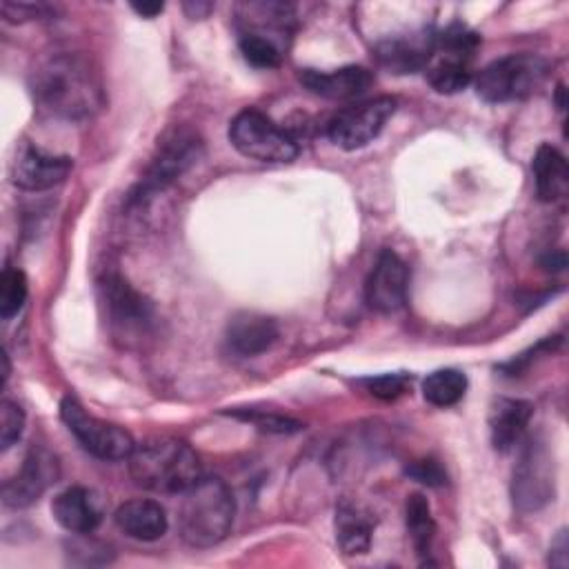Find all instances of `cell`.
<instances>
[{"instance_id": "1", "label": "cell", "mask_w": 569, "mask_h": 569, "mask_svg": "<svg viewBox=\"0 0 569 569\" xmlns=\"http://www.w3.org/2000/svg\"><path fill=\"white\" fill-rule=\"evenodd\" d=\"M29 89L44 113L67 122L89 120L107 102L100 71L73 51L42 56L29 73Z\"/></svg>"}, {"instance_id": "2", "label": "cell", "mask_w": 569, "mask_h": 569, "mask_svg": "<svg viewBox=\"0 0 569 569\" xmlns=\"http://www.w3.org/2000/svg\"><path fill=\"white\" fill-rule=\"evenodd\" d=\"M236 516V500L218 476H202L187 491L178 507V533L193 549H209L227 538Z\"/></svg>"}, {"instance_id": "3", "label": "cell", "mask_w": 569, "mask_h": 569, "mask_svg": "<svg viewBox=\"0 0 569 569\" xmlns=\"http://www.w3.org/2000/svg\"><path fill=\"white\" fill-rule=\"evenodd\" d=\"M127 460L136 485L156 493H182L202 478L198 453L176 438L136 445Z\"/></svg>"}, {"instance_id": "4", "label": "cell", "mask_w": 569, "mask_h": 569, "mask_svg": "<svg viewBox=\"0 0 569 569\" xmlns=\"http://www.w3.org/2000/svg\"><path fill=\"white\" fill-rule=\"evenodd\" d=\"M549 64L538 53H509L489 62L476 78V93L485 102L525 100L547 78Z\"/></svg>"}, {"instance_id": "5", "label": "cell", "mask_w": 569, "mask_h": 569, "mask_svg": "<svg viewBox=\"0 0 569 569\" xmlns=\"http://www.w3.org/2000/svg\"><path fill=\"white\" fill-rule=\"evenodd\" d=\"M202 153V142L198 133L184 127H176L162 136L156 156L147 167L142 180L129 193V207H144L158 191L167 189L176 178H180Z\"/></svg>"}, {"instance_id": "6", "label": "cell", "mask_w": 569, "mask_h": 569, "mask_svg": "<svg viewBox=\"0 0 569 569\" xmlns=\"http://www.w3.org/2000/svg\"><path fill=\"white\" fill-rule=\"evenodd\" d=\"M229 142L244 158L260 162H291L298 156V142L258 109L236 113L229 124Z\"/></svg>"}, {"instance_id": "7", "label": "cell", "mask_w": 569, "mask_h": 569, "mask_svg": "<svg viewBox=\"0 0 569 569\" xmlns=\"http://www.w3.org/2000/svg\"><path fill=\"white\" fill-rule=\"evenodd\" d=\"M60 418L82 449L100 460H127L136 449V442L127 429L87 413L84 407L71 396L60 400Z\"/></svg>"}, {"instance_id": "8", "label": "cell", "mask_w": 569, "mask_h": 569, "mask_svg": "<svg viewBox=\"0 0 569 569\" xmlns=\"http://www.w3.org/2000/svg\"><path fill=\"white\" fill-rule=\"evenodd\" d=\"M553 493H556L553 456L549 453V447L542 440L531 438L520 449V458L513 467V480H511L513 505L525 513L538 511L549 500H553Z\"/></svg>"}, {"instance_id": "9", "label": "cell", "mask_w": 569, "mask_h": 569, "mask_svg": "<svg viewBox=\"0 0 569 569\" xmlns=\"http://www.w3.org/2000/svg\"><path fill=\"white\" fill-rule=\"evenodd\" d=\"M98 289H100V302L107 311V320L116 338L136 340L149 331L153 322V307L122 276L118 273L102 276L98 282Z\"/></svg>"}, {"instance_id": "10", "label": "cell", "mask_w": 569, "mask_h": 569, "mask_svg": "<svg viewBox=\"0 0 569 569\" xmlns=\"http://www.w3.org/2000/svg\"><path fill=\"white\" fill-rule=\"evenodd\" d=\"M393 111L396 98L391 96H378L365 102H356L351 107L340 109L327 122V138L345 151L362 149L373 138H378V133L385 129Z\"/></svg>"}, {"instance_id": "11", "label": "cell", "mask_w": 569, "mask_h": 569, "mask_svg": "<svg viewBox=\"0 0 569 569\" xmlns=\"http://www.w3.org/2000/svg\"><path fill=\"white\" fill-rule=\"evenodd\" d=\"M58 460L44 447H33L20 469L4 480L2 485V502L11 509H24L33 505L56 480H58Z\"/></svg>"}, {"instance_id": "12", "label": "cell", "mask_w": 569, "mask_h": 569, "mask_svg": "<svg viewBox=\"0 0 569 569\" xmlns=\"http://www.w3.org/2000/svg\"><path fill=\"white\" fill-rule=\"evenodd\" d=\"M409 269L393 249H382L365 282V300L378 313H393L407 300Z\"/></svg>"}, {"instance_id": "13", "label": "cell", "mask_w": 569, "mask_h": 569, "mask_svg": "<svg viewBox=\"0 0 569 569\" xmlns=\"http://www.w3.org/2000/svg\"><path fill=\"white\" fill-rule=\"evenodd\" d=\"M71 169L73 160L69 156H58L33 144H24L11 164V182L24 191H47L64 182Z\"/></svg>"}, {"instance_id": "14", "label": "cell", "mask_w": 569, "mask_h": 569, "mask_svg": "<svg viewBox=\"0 0 569 569\" xmlns=\"http://www.w3.org/2000/svg\"><path fill=\"white\" fill-rule=\"evenodd\" d=\"M51 513L69 533L87 536L100 527L104 518V500L93 489L73 485L53 498Z\"/></svg>"}, {"instance_id": "15", "label": "cell", "mask_w": 569, "mask_h": 569, "mask_svg": "<svg viewBox=\"0 0 569 569\" xmlns=\"http://www.w3.org/2000/svg\"><path fill=\"white\" fill-rule=\"evenodd\" d=\"M433 29H418L405 36H391L376 44V60L391 73L425 71L433 53Z\"/></svg>"}, {"instance_id": "16", "label": "cell", "mask_w": 569, "mask_h": 569, "mask_svg": "<svg viewBox=\"0 0 569 569\" xmlns=\"http://www.w3.org/2000/svg\"><path fill=\"white\" fill-rule=\"evenodd\" d=\"M293 29V9L284 2H244L238 4V31L260 36L280 49L287 47Z\"/></svg>"}, {"instance_id": "17", "label": "cell", "mask_w": 569, "mask_h": 569, "mask_svg": "<svg viewBox=\"0 0 569 569\" xmlns=\"http://www.w3.org/2000/svg\"><path fill=\"white\" fill-rule=\"evenodd\" d=\"M300 82L307 91H311L320 98L349 100V98L362 96L371 87L373 76L365 67L349 64V67H340V69H333V71L302 69L300 71Z\"/></svg>"}, {"instance_id": "18", "label": "cell", "mask_w": 569, "mask_h": 569, "mask_svg": "<svg viewBox=\"0 0 569 569\" xmlns=\"http://www.w3.org/2000/svg\"><path fill=\"white\" fill-rule=\"evenodd\" d=\"M280 329L273 318L256 311H240L227 325V345L238 356H258L271 349Z\"/></svg>"}, {"instance_id": "19", "label": "cell", "mask_w": 569, "mask_h": 569, "mask_svg": "<svg viewBox=\"0 0 569 569\" xmlns=\"http://www.w3.org/2000/svg\"><path fill=\"white\" fill-rule=\"evenodd\" d=\"M113 520H116V527L124 536H129L133 540H142V542L158 540L169 529V518H167L164 507L160 502L147 500V498H136V500L122 502L116 509Z\"/></svg>"}, {"instance_id": "20", "label": "cell", "mask_w": 569, "mask_h": 569, "mask_svg": "<svg viewBox=\"0 0 569 569\" xmlns=\"http://www.w3.org/2000/svg\"><path fill=\"white\" fill-rule=\"evenodd\" d=\"M533 405L520 398H498L489 411L491 445L496 451L513 449L527 431Z\"/></svg>"}, {"instance_id": "21", "label": "cell", "mask_w": 569, "mask_h": 569, "mask_svg": "<svg viewBox=\"0 0 569 569\" xmlns=\"http://www.w3.org/2000/svg\"><path fill=\"white\" fill-rule=\"evenodd\" d=\"M531 171H533V184H536L538 200L556 202L567 196L569 169H567L565 156L556 147L540 144L538 151L533 153Z\"/></svg>"}, {"instance_id": "22", "label": "cell", "mask_w": 569, "mask_h": 569, "mask_svg": "<svg viewBox=\"0 0 569 569\" xmlns=\"http://www.w3.org/2000/svg\"><path fill=\"white\" fill-rule=\"evenodd\" d=\"M373 520L362 507L342 500L336 507V540L345 553H367L371 547Z\"/></svg>"}, {"instance_id": "23", "label": "cell", "mask_w": 569, "mask_h": 569, "mask_svg": "<svg viewBox=\"0 0 569 569\" xmlns=\"http://www.w3.org/2000/svg\"><path fill=\"white\" fill-rule=\"evenodd\" d=\"M405 522H407V531L411 536V545H413L416 553L422 558V562H427V558L431 553V542L436 536V522L431 516L429 500L422 493L407 496Z\"/></svg>"}, {"instance_id": "24", "label": "cell", "mask_w": 569, "mask_h": 569, "mask_svg": "<svg viewBox=\"0 0 569 569\" xmlns=\"http://www.w3.org/2000/svg\"><path fill=\"white\" fill-rule=\"evenodd\" d=\"M467 376L458 369H438L422 380V396L433 407H451L462 400Z\"/></svg>"}, {"instance_id": "25", "label": "cell", "mask_w": 569, "mask_h": 569, "mask_svg": "<svg viewBox=\"0 0 569 569\" xmlns=\"http://www.w3.org/2000/svg\"><path fill=\"white\" fill-rule=\"evenodd\" d=\"M425 76H427V82L438 93H458L471 82V64L431 58L429 64L425 67Z\"/></svg>"}, {"instance_id": "26", "label": "cell", "mask_w": 569, "mask_h": 569, "mask_svg": "<svg viewBox=\"0 0 569 569\" xmlns=\"http://www.w3.org/2000/svg\"><path fill=\"white\" fill-rule=\"evenodd\" d=\"M27 300V276L7 264L0 276V316L2 320H11Z\"/></svg>"}, {"instance_id": "27", "label": "cell", "mask_w": 569, "mask_h": 569, "mask_svg": "<svg viewBox=\"0 0 569 569\" xmlns=\"http://www.w3.org/2000/svg\"><path fill=\"white\" fill-rule=\"evenodd\" d=\"M240 44V53L242 58L258 69H273L280 64L282 60V49L260 36H251V33H240L238 38Z\"/></svg>"}, {"instance_id": "28", "label": "cell", "mask_w": 569, "mask_h": 569, "mask_svg": "<svg viewBox=\"0 0 569 569\" xmlns=\"http://www.w3.org/2000/svg\"><path fill=\"white\" fill-rule=\"evenodd\" d=\"M22 431H24V411L16 402L4 398L0 402V447H2V451L13 447V442L20 440Z\"/></svg>"}, {"instance_id": "29", "label": "cell", "mask_w": 569, "mask_h": 569, "mask_svg": "<svg viewBox=\"0 0 569 569\" xmlns=\"http://www.w3.org/2000/svg\"><path fill=\"white\" fill-rule=\"evenodd\" d=\"M409 382H411V378L407 373H382V376L365 380L369 393L380 400H396L398 396H402L407 391Z\"/></svg>"}, {"instance_id": "30", "label": "cell", "mask_w": 569, "mask_h": 569, "mask_svg": "<svg viewBox=\"0 0 569 569\" xmlns=\"http://www.w3.org/2000/svg\"><path fill=\"white\" fill-rule=\"evenodd\" d=\"M233 416L242 418V420H251L256 427H260L262 431H276V433H291L298 431L302 425L298 420H291L287 416H278V413H260V411H233Z\"/></svg>"}, {"instance_id": "31", "label": "cell", "mask_w": 569, "mask_h": 569, "mask_svg": "<svg viewBox=\"0 0 569 569\" xmlns=\"http://www.w3.org/2000/svg\"><path fill=\"white\" fill-rule=\"evenodd\" d=\"M407 476L413 478L416 482L420 485H427V487H442L447 482V473L445 469L440 467L438 460L433 458H422V460H416L411 462L407 469Z\"/></svg>"}, {"instance_id": "32", "label": "cell", "mask_w": 569, "mask_h": 569, "mask_svg": "<svg viewBox=\"0 0 569 569\" xmlns=\"http://www.w3.org/2000/svg\"><path fill=\"white\" fill-rule=\"evenodd\" d=\"M53 9L44 2H11V0H4L2 2V16L4 20L9 22H24V20H38V18H44L49 16Z\"/></svg>"}, {"instance_id": "33", "label": "cell", "mask_w": 569, "mask_h": 569, "mask_svg": "<svg viewBox=\"0 0 569 569\" xmlns=\"http://www.w3.org/2000/svg\"><path fill=\"white\" fill-rule=\"evenodd\" d=\"M567 549H569V545H567V531L562 529V531L558 533V538L551 542L549 565H553V567H567V562H569Z\"/></svg>"}, {"instance_id": "34", "label": "cell", "mask_w": 569, "mask_h": 569, "mask_svg": "<svg viewBox=\"0 0 569 569\" xmlns=\"http://www.w3.org/2000/svg\"><path fill=\"white\" fill-rule=\"evenodd\" d=\"M131 9L138 13V16H142V18H156L158 13H162V9H164V4L162 2H136V4H131Z\"/></svg>"}, {"instance_id": "35", "label": "cell", "mask_w": 569, "mask_h": 569, "mask_svg": "<svg viewBox=\"0 0 569 569\" xmlns=\"http://www.w3.org/2000/svg\"><path fill=\"white\" fill-rule=\"evenodd\" d=\"M540 264L545 267V269H553V271H558V269H565V264H567V258H565V253L562 251H556V253H551V251H547L545 256H542V260H540Z\"/></svg>"}, {"instance_id": "36", "label": "cell", "mask_w": 569, "mask_h": 569, "mask_svg": "<svg viewBox=\"0 0 569 569\" xmlns=\"http://www.w3.org/2000/svg\"><path fill=\"white\" fill-rule=\"evenodd\" d=\"M184 11H187L191 18H204V16L211 11V4H209V2H187V4H184Z\"/></svg>"}]
</instances>
